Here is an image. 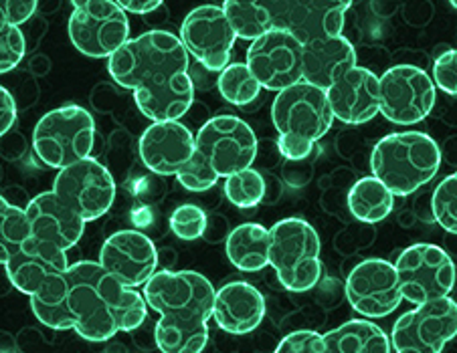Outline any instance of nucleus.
Here are the masks:
<instances>
[{"mask_svg":"<svg viewBox=\"0 0 457 353\" xmlns=\"http://www.w3.org/2000/svg\"><path fill=\"white\" fill-rule=\"evenodd\" d=\"M326 95L334 118L348 126L367 124L380 110L378 77L361 65L340 69L326 89Z\"/></svg>","mask_w":457,"mask_h":353,"instance_id":"20","label":"nucleus"},{"mask_svg":"<svg viewBox=\"0 0 457 353\" xmlns=\"http://www.w3.org/2000/svg\"><path fill=\"white\" fill-rule=\"evenodd\" d=\"M227 259L243 273L263 271L270 265V228L257 222L235 226L225 239Z\"/></svg>","mask_w":457,"mask_h":353,"instance_id":"25","label":"nucleus"},{"mask_svg":"<svg viewBox=\"0 0 457 353\" xmlns=\"http://www.w3.org/2000/svg\"><path fill=\"white\" fill-rule=\"evenodd\" d=\"M217 89L225 102L243 107L253 103L263 87L249 71L247 63H228L223 71H219Z\"/></svg>","mask_w":457,"mask_h":353,"instance_id":"29","label":"nucleus"},{"mask_svg":"<svg viewBox=\"0 0 457 353\" xmlns=\"http://www.w3.org/2000/svg\"><path fill=\"white\" fill-rule=\"evenodd\" d=\"M158 259L154 242L140 230H118L100 250L102 267L128 287H144L158 271Z\"/></svg>","mask_w":457,"mask_h":353,"instance_id":"19","label":"nucleus"},{"mask_svg":"<svg viewBox=\"0 0 457 353\" xmlns=\"http://www.w3.org/2000/svg\"><path fill=\"white\" fill-rule=\"evenodd\" d=\"M449 4H452V6H453V9L457 11V0H449Z\"/></svg>","mask_w":457,"mask_h":353,"instance_id":"42","label":"nucleus"},{"mask_svg":"<svg viewBox=\"0 0 457 353\" xmlns=\"http://www.w3.org/2000/svg\"><path fill=\"white\" fill-rule=\"evenodd\" d=\"M195 152V135L180 121H152L138 142L142 164L158 176H177Z\"/></svg>","mask_w":457,"mask_h":353,"instance_id":"21","label":"nucleus"},{"mask_svg":"<svg viewBox=\"0 0 457 353\" xmlns=\"http://www.w3.org/2000/svg\"><path fill=\"white\" fill-rule=\"evenodd\" d=\"M257 152V135L247 121L237 115H217L196 132L193 158L177 180L188 192H207L220 178L253 166Z\"/></svg>","mask_w":457,"mask_h":353,"instance_id":"4","label":"nucleus"},{"mask_svg":"<svg viewBox=\"0 0 457 353\" xmlns=\"http://www.w3.org/2000/svg\"><path fill=\"white\" fill-rule=\"evenodd\" d=\"M433 83L449 97H457V49H445L436 59Z\"/></svg>","mask_w":457,"mask_h":353,"instance_id":"35","label":"nucleus"},{"mask_svg":"<svg viewBox=\"0 0 457 353\" xmlns=\"http://www.w3.org/2000/svg\"><path fill=\"white\" fill-rule=\"evenodd\" d=\"M12 287L29 297L30 309L45 327L70 329L63 299L67 293V250L27 236L4 263Z\"/></svg>","mask_w":457,"mask_h":353,"instance_id":"5","label":"nucleus"},{"mask_svg":"<svg viewBox=\"0 0 457 353\" xmlns=\"http://www.w3.org/2000/svg\"><path fill=\"white\" fill-rule=\"evenodd\" d=\"M37 11V0H0V21L22 25Z\"/></svg>","mask_w":457,"mask_h":353,"instance_id":"37","label":"nucleus"},{"mask_svg":"<svg viewBox=\"0 0 457 353\" xmlns=\"http://www.w3.org/2000/svg\"><path fill=\"white\" fill-rule=\"evenodd\" d=\"M395 268H397L403 301L411 305L447 297L455 287L457 271L453 260L437 244H411L401 252Z\"/></svg>","mask_w":457,"mask_h":353,"instance_id":"11","label":"nucleus"},{"mask_svg":"<svg viewBox=\"0 0 457 353\" xmlns=\"http://www.w3.org/2000/svg\"><path fill=\"white\" fill-rule=\"evenodd\" d=\"M53 192L65 201L86 222L102 218L116 201V182L108 168L96 158H83L61 168Z\"/></svg>","mask_w":457,"mask_h":353,"instance_id":"15","label":"nucleus"},{"mask_svg":"<svg viewBox=\"0 0 457 353\" xmlns=\"http://www.w3.org/2000/svg\"><path fill=\"white\" fill-rule=\"evenodd\" d=\"M334 113L326 89L298 81L278 91L271 105V121L278 132V152L284 160L312 156L318 140L330 132Z\"/></svg>","mask_w":457,"mask_h":353,"instance_id":"6","label":"nucleus"},{"mask_svg":"<svg viewBox=\"0 0 457 353\" xmlns=\"http://www.w3.org/2000/svg\"><path fill=\"white\" fill-rule=\"evenodd\" d=\"M271 27L287 29L308 43L318 37L342 35L346 11L332 0H263Z\"/></svg>","mask_w":457,"mask_h":353,"instance_id":"18","label":"nucleus"},{"mask_svg":"<svg viewBox=\"0 0 457 353\" xmlns=\"http://www.w3.org/2000/svg\"><path fill=\"white\" fill-rule=\"evenodd\" d=\"M332 3H337L340 6H345V9H350V4L354 3V0H332Z\"/></svg>","mask_w":457,"mask_h":353,"instance_id":"41","label":"nucleus"},{"mask_svg":"<svg viewBox=\"0 0 457 353\" xmlns=\"http://www.w3.org/2000/svg\"><path fill=\"white\" fill-rule=\"evenodd\" d=\"M14 121H17V103L11 91L0 86V137L11 132Z\"/></svg>","mask_w":457,"mask_h":353,"instance_id":"38","label":"nucleus"},{"mask_svg":"<svg viewBox=\"0 0 457 353\" xmlns=\"http://www.w3.org/2000/svg\"><path fill=\"white\" fill-rule=\"evenodd\" d=\"M320 250L316 228L303 218H284L270 228V265L286 291L306 293L318 285Z\"/></svg>","mask_w":457,"mask_h":353,"instance_id":"8","label":"nucleus"},{"mask_svg":"<svg viewBox=\"0 0 457 353\" xmlns=\"http://www.w3.org/2000/svg\"><path fill=\"white\" fill-rule=\"evenodd\" d=\"M441 148L425 132H397L378 140L370 153L372 176L395 196H411L436 178Z\"/></svg>","mask_w":457,"mask_h":353,"instance_id":"7","label":"nucleus"},{"mask_svg":"<svg viewBox=\"0 0 457 353\" xmlns=\"http://www.w3.org/2000/svg\"><path fill=\"white\" fill-rule=\"evenodd\" d=\"M326 351L330 353H388L391 337L369 319H350L324 333Z\"/></svg>","mask_w":457,"mask_h":353,"instance_id":"26","label":"nucleus"},{"mask_svg":"<svg viewBox=\"0 0 457 353\" xmlns=\"http://www.w3.org/2000/svg\"><path fill=\"white\" fill-rule=\"evenodd\" d=\"M70 38L81 55L108 59L129 38L128 12L118 0H71Z\"/></svg>","mask_w":457,"mask_h":353,"instance_id":"10","label":"nucleus"},{"mask_svg":"<svg viewBox=\"0 0 457 353\" xmlns=\"http://www.w3.org/2000/svg\"><path fill=\"white\" fill-rule=\"evenodd\" d=\"M108 71L120 87L134 91L136 105L152 121H177L193 107L190 55L170 30L154 29L128 38L108 57Z\"/></svg>","mask_w":457,"mask_h":353,"instance_id":"1","label":"nucleus"},{"mask_svg":"<svg viewBox=\"0 0 457 353\" xmlns=\"http://www.w3.org/2000/svg\"><path fill=\"white\" fill-rule=\"evenodd\" d=\"M265 317V299L245 281H233L215 291L212 319L231 335L255 332Z\"/></svg>","mask_w":457,"mask_h":353,"instance_id":"23","label":"nucleus"},{"mask_svg":"<svg viewBox=\"0 0 457 353\" xmlns=\"http://www.w3.org/2000/svg\"><path fill=\"white\" fill-rule=\"evenodd\" d=\"M169 226L174 233V236L185 242H193L203 239L204 228H207V212L196 204H182L179 209H174Z\"/></svg>","mask_w":457,"mask_h":353,"instance_id":"33","label":"nucleus"},{"mask_svg":"<svg viewBox=\"0 0 457 353\" xmlns=\"http://www.w3.org/2000/svg\"><path fill=\"white\" fill-rule=\"evenodd\" d=\"M276 351H279V353H324L326 351L324 335L312 332V329H300V332L286 335L284 340L279 341Z\"/></svg>","mask_w":457,"mask_h":353,"instance_id":"36","label":"nucleus"},{"mask_svg":"<svg viewBox=\"0 0 457 353\" xmlns=\"http://www.w3.org/2000/svg\"><path fill=\"white\" fill-rule=\"evenodd\" d=\"M380 110L397 126H413L423 121L436 107V83L425 69L409 63L393 65L378 77Z\"/></svg>","mask_w":457,"mask_h":353,"instance_id":"12","label":"nucleus"},{"mask_svg":"<svg viewBox=\"0 0 457 353\" xmlns=\"http://www.w3.org/2000/svg\"><path fill=\"white\" fill-rule=\"evenodd\" d=\"M63 307L70 329L91 343L110 341L120 332H134L148 317L144 293L118 281L100 260L70 265Z\"/></svg>","mask_w":457,"mask_h":353,"instance_id":"2","label":"nucleus"},{"mask_svg":"<svg viewBox=\"0 0 457 353\" xmlns=\"http://www.w3.org/2000/svg\"><path fill=\"white\" fill-rule=\"evenodd\" d=\"M27 53L25 35L19 25L0 21V75L12 71Z\"/></svg>","mask_w":457,"mask_h":353,"instance_id":"34","label":"nucleus"},{"mask_svg":"<svg viewBox=\"0 0 457 353\" xmlns=\"http://www.w3.org/2000/svg\"><path fill=\"white\" fill-rule=\"evenodd\" d=\"M346 301L362 317H386L403 303L397 268L385 259H364L346 279Z\"/></svg>","mask_w":457,"mask_h":353,"instance_id":"17","label":"nucleus"},{"mask_svg":"<svg viewBox=\"0 0 457 353\" xmlns=\"http://www.w3.org/2000/svg\"><path fill=\"white\" fill-rule=\"evenodd\" d=\"M30 233L25 209L6 202L0 196V265L9 260V257L21 247V242Z\"/></svg>","mask_w":457,"mask_h":353,"instance_id":"31","label":"nucleus"},{"mask_svg":"<svg viewBox=\"0 0 457 353\" xmlns=\"http://www.w3.org/2000/svg\"><path fill=\"white\" fill-rule=\"evenodd\" d=\"M457 335V303L452 297L415 305L393 325L391 348L397 353H439Z\"/></svg>","mask_w":457,"mask_h":353,"instance_id":"13","label":"nucleus"},{"mask_svg":"<svg viewBox=\"0 0 457 353\" xmlns=\"http://www.w3.org/2000/svg\"><path fill=\"white\" fill-rule=\"evenodd\" d=\"M180 41L207 71H223L231 63V53L237 41L223 6L203 4L190 11L180 27Z\"/></svg>","mask_w":457,"mask_h":353,"instance_id":"16","label":"nucleus"},{"mask_svg":"<svg viewBox=\"0 0 457 353\" xmlns=\"http://www.w3.org/2000/svg\"><path fill=\"white\" fill-rule=\"evenodd\" d=\"M164 0H118V4L129 14H150L162 6Z\"/></svg>","mask_w":457,"mask_h":353,"instance_id":"39","label":"nucleus"},{"mask_svg":"<svg viewBox=\"0 0 457 353\" xmlns=\"http://www.w3.org/2000/svg\"><path fill=\"white\" fill-rule=\"evenodd\" d=\"M303 43L292 30L271 27L253 38L247 49V67L259 86L281 91L303 79Z\"/></svg>","mask_w":457,"mask_h":353,"instance_id":"14","label":"nucleus"},{"mask_svg":"<svg viewBox=\"0 0 457 353\" xmlns=\"http://www.w3.org/2000/svg\"><path fill=\"white\" fill-rule=\"evenodd\" d=\"M225 196L233 206L241 210L255 209L257 204L263 202L265 198V178L262 172L253 168L235 172L225 178Z\"/></svg>","mask_w":457,"mask_h":353,"instance_id":"30","label":"nucleus"},{"mask_svg":"<svg viewBox=\"0 0 457 353\" xmlns=\"http://www.w3.org/2000/svg\"><path fill=\"white\" fill-rule=\"evenodd\" d=\"M223 11L239 38L253 41L271 29V19L263 0H223Z\"/></svg>","mask_w":457,"mask_h":353,"instance_id":"28","label":"nucleus"},{"mask_svg":"<svg viewBox=\"0 0 457 353\" xmlns=\"http://www.w3.org/2000/svg\"><path fill=\"white\" fill-rule=\"evenodd\" d=\"M144 299L160 319L154 341L164 353H199L207 348L215 287L196 271H156L144 283Z\"/></svg>","mask_w":457,"mask_h":353,"instance_id":"3","label":"nucleus"},{"mask_svg":"<svg viewBox=\"0 0 457 353\" xmlns=\"http://www.w3.org/2000/svg\"><path fill=\"white\" fill-rule=\"evenodd\" d=\"M96 144L94 115L79 105H63L51 110L37 121L33 150L45 166H71L89 158Z\"/></svg>","mask_w":457,"mask_h":353,"instance_id":"9","label":"nucleus"},{"mask_svg":"<svg viewBox=\"0 0 457 353\" xmlns=\"http://www.w3.org/2000/svg\"><path fill=\"white\" fill-rule=\"evenodd\" d=\"M348 210L367 225L385 220L395 209V194L375 176H362L348 192Z\"/></svg>","mask_w":457,"mask_h":353,"instance_id":"27","label":"nucleus"},{"mask_svg":"<svg viewBox=\"0 0 457 353\" xmlns=\"http://www.w3.org/2000/svg\"><path fill=\"white\" fill-rule=\"evenodd\" d=\"M29 233L35 239L70 250L81 241L87 222L55 192H41L25 206Z\"/></svg>","mask_w":457,"mask_h":353,"instance_id":"22","label":"nucleus"},{"mask_svg":"<svg viewBox=\"0 0 457 353\" xmlns=\"http://www.w3.org/2000/svg\"><path fill=\"white\" fill-rule=\"evenodd\" d=\"M444 156L447 160V164L457 166V135L449 137V140L445 142V148H444V152H441V158Z\"/></svg>","mask_w":457,"mask_h":353,"instance_id":"40","label":"nucleus"},{"mask_svg":"<svg viewBox=\"0 0 457 353\" xmlns=\"http://www.w3.org/2000/svg\"><path fill=\"white\" fill-rule=\"evenodd\" d=\"M303 81L328 89L340 69L356 65V51L345 35L318 37L303 43Z\"/></svg>","mask_w":457,"mask_h":353,"instance_id":"24","label":"nucleus"},{"mask_svg":"<svg viewBox=\"0 0 457 353\" xmlns=\"http://www.w3.org/2000/svg\"><path fill=\"white\" fill-rule=\"evenodd\" d=\"M431 210L441 228L457 234V170L441 180L433 190Z\"/></svg>","mask_w":457,"mask_h":353,"instance_id":"32","label":"nucleus"}]
</instances>
